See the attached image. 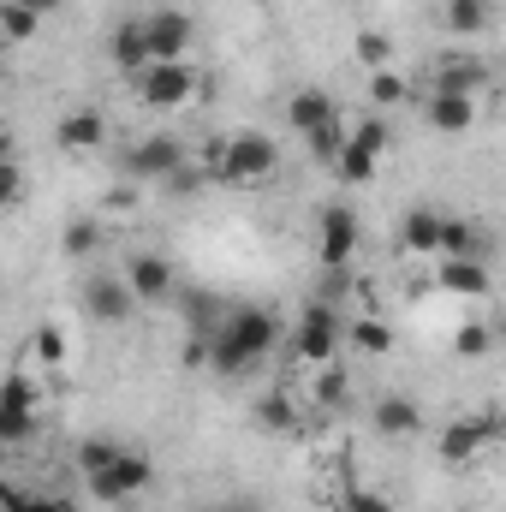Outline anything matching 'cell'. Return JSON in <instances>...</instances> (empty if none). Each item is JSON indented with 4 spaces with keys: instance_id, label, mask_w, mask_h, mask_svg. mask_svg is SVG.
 <instances>
[{
    "instance_id": "52a82bcc",
    "label": "cell",
    "mask_w": 506,
    "mask_h": 512,
    "mask_svg": "<svg viewBox=\"0 0 506 512\" xmlns=\"http://www.w3.org/2000/svg\"><path fill=\"white\" fill-rule=\"evenodd\" d=\"M358 245H364V221H358V209L328 203V209L316 215V262H322L328 274H346L352 256H358Z\"/></svg>"
},
{
    "instance_id": "3957f363",
    "label": "cell",
    "mask_w": 506,
    "mask_h": 512,
    "mask_svg": "<svg viewBox=\"0 0 506 512\" xmlns=\"http://www.w3.org/2000/svg\"><path fill=\"white\" fill-rule=\"evenodd\" d=\"M185 161H191V143H185V137H173V131H155V137L131 143L126 155H120V173L137 179V185H167Z\"/></svg>"
},
{
    "instance_id": "9a60e30c",
    "label": "cell",
    "mask_w": 506,
    "mask_h": 512,
    "mask_svg": "<svg viewBox=\"0 0 506 512\" xmlns=\"http://www.w3.org/2000/svg\"><path fill=\"white\" fill-rule=\"evenodd\" d=\"M54 143H60L66 155H96V149L108 143V114H102V108H72V114H60Z\"/></svg>"
},
{
    "instance_id": "d590c367",
    "label": "cell",
    "mask_w": 506,
    "mask_h": 512,
    "mask_svg": "<svg viewBox=\"0 0 506 512\" xmlns=\"http://www.w3.org/2000/svg\"><path fill=\"white\" fill-rule=\"evenodd\" d=\"M18 6H24V12H36V18H54L66 0H18Z\"/></svg>"
},
{
    "instance_id": "603a6c76",
    "label": "cell",
    "mask_w": 506,
    "mask_h": 512,
    "mask_svg": "<svg viewBox=\"0 0 506 512\" xmlns=\"http://www.w3.org/2000/svg\"><path fill=\"white\" fill-rule=\"evenodd\" d=\"M256 423L274 429V435L298 429V405H292V393H262V399H256Z\"/></svg>"
},
{
    "instance_id": "d6986e66",
    "label": "cell",
    "mask_w": 506,
    "mask_h": 512,
    "mask_svg": "<svg viewBox=\"0 0 506 512\" xmlns=\"http://www.w3.org/2000/svg\"><path fill=\"white\" fill-rule=\"evenodd\" d=\"M423 120H429V131H447V137H459V131L477 126V96H435V90H429V102H423Z\"/></svg>"
},
{
    "instance_id": "8fae6325",
    "label": "cell",
    "mask_w": 506,
    "mask_h": 512,
    "mask_svg": "<svg viewBox=\"0 0 506 512\" xmlns=\"http://www.w3.org/2000/svg\"><path fill=\"white\" fill-rule=\"evenodd\" d=\"M131 286V298L137 304H167L173 292H179V274H173V256H161V251H137L126 256V274H120Z\"/></svg>"
},
{
    "instance_id": "83f0119b",
    "label": "cell",
    "mask_w": 506,
    "mask_h": 512,
    "mask_svg": "<svg viewBox=\"0 0 506 512\" xmlns=\"http://www.w3.org/2000/svg\"><path fill=\"white\" fill-rule=\"evenodd\" d=\"M120 447H126V441H114V435H84V441H78V471L90 477V471L114 465V459H120Z\"/></svg>"
},
{
    "instance_id": "836d02e7",
    "label": "cell",
    "mask_w": 506,
    "mask_h": 512,
    "mask_svg": "<svg viewBox=\"0 0 506 512\" xmlns=\"http://www.w3.org/2000/svg\"><path fill=\"white\" fill-rule=\"evenodd\" d=\"M24 197V167L18 161H0V209H12Z\"/></svg>"
},
{
    "instance_id": "f1b7e54d",
    "label": "cell",
    "mask_w": 506,
    "mask_h": 512,
    "mask_svg": "<svg viewBox=\"0 0 506 512\" xmlns=\"http://www.w3.org/2000/svg\"><path fill=\"white\" fill-rule=\"evenodd\" d=\"M346 370H340V364H316V382H310V399H316V405H328V411H334V405H346Z\"/></svg>"
},
{
    "instance_id": "4fadbf2b",
    "label": "cell",
    "mask_w": 506,
    "mask_h": 512,
    "mask_svg": "<svg viewBox=\"0 0 506 512\" xmlns=\"http://www.w3.org/2000/svg\"><path fill=\"white\" fill-rule=\"evenodd\" d=\"M429 84H435V96H483L489 90V66L477 54H441L429 66Z\"/></svg>"
},
{
    "instance_id": "5bb4252c",
    "label": "cell",
    "mask_w": 506,
    "mask_h": 512,
    "mask_svg": "<svg viewBox=\"0 0 506 512\" xmlns=\"http://www.w3.org/2000/svg\"><path fill=\"white\" fill-rule=\"evenodd\" d=\"M435 286L447 298H489L495 292V274L477 256H435Z\"/></svg>"
},
{
    "instance_id": "2e32d148",
    "label": "cell",
    "mask_w": 506,
    "mask_h": 512,
    "mask_svg": "<svg viewBox=\"0 0 506 512\" xmlns=\"http://www.w3.org/2000/svg\"><path fill=\"white\" fill-rule=\"evenodd\" d=\"M370 423H376V435H387V441H411L423 429V405L411 393H381L376 405H370Z\"/></svg>"
},
{
    "instance_id": "30bf717a",
    "label": "cell",
    "mask_w": 506,
    "mask_h": 512,
    "mask_svg": "<svg viewBox=\"0 0 506 512\" xmlns=\"http://www.w3.org/2000/svg\"><path fill=\"white\" fill-rule=\"evenodd\" d=\"M143 24V42H149V60H185L191 42H197V18L185 6H155L137 18Z\"/></svg>"
},
{
    "instance_id": "5b68a950",
    "label": "cell",
    "mask_w": 506,
    "mask_h": 512,
    "mask_svg": "<svg viewBox=\"0 0 506 512\" xmlns=\"http://www.w3.org/2000/svg\"><path fill=\"white\" fill-rule=\"evenodd\" d=\"M340 340H346V328H340V310L328 304V298H316V304H304V316H298V328H292V358L298 364H334L340 358Z\"/></svg>"
},
{
    "instance_id": "ba28073f",
    "label": "cell",
    "mask_w": 506,
    "mask_h": 512,
    "mask_svg": "<svg viewBox=\"0 0 506 512\" xmlns=\"http://www.w3.org/2000/svg\"><path fill=\"white\" fill-rule=\"evenodd\" d=\"M36 405H42V387L30 370H12L0 382V447H24L36 435Z\"/></svg>"
},
{
    "instance_id": "6da1fadb",
    "label": "cell",
    "mask_w": 506,
    "mask_h": 512,
    "mask_svg": "<svg viewBox=\"0 0 506 512\" xmlns=\"http://www.w3.org/2000/svg\"><path fill=\"white\" fill-rule=\"evenodd\" d=\"M274 340H280L274 310H262V304H239V310H227V316L203 334V346H209V370H215V376H251L256 364L274 352Z\"/></svg>"
},
{
    "instance_id": "e0dca14e",
    "label": "cell",
    "mask_w": 506,
    "mask_h": 512,
    "mask_svg": "<svg viewBox=\"0 0 506 512\" xmlns=\"http://www.w3.org/2000/svg\"><path fill=\"white\" fill-rule=\"evenodd\" d=\"M328 120H340V102H334V90H322V84H304L292 102H286V126L298 131H316V126H328Z\"/></svg>"
},
{
    "instance_id": "d4e9b609",
    "label": "cell",
    "mask_w": 506,
    "mask_h": 512,
    "mask_svg": "<svg viewBox=\"0 0 506 512\" xmlns=\"http://www.w3.org/2000/svg\"><path fill=\"white\" fill-rule=\"evenodd\" d=\"M489 346H495V328H489V322H459V334H453V352H459V364H477V358H489Z\"/></svg>"
},
{
    "instance_id": "8d00e7d4",
    "label": "cell",
    "mask_w": 506,
    "mask_h": 512,
    "mask_svg": "<svg viewBox=\"0 0 506 512\" xmlns=\"http://www.w3.org/2000/svg\"><path fill=\"white\" fill-rule=\"evenodd\" d=\"M221 512H262L256 501H221Z\"/></svg>"
},
{
    "instance_id": "60d3db41",
    "label": "cell",
    "mask_w": 506,
    "mask_h": 512,
    "mask_svg": "<svg viewBox=\"0 0 506 512\" xmlns=\"http://www.w3.org/2000/svg\"><path fill=\"white\" fill-rule=\"evenodd\" d=\"M36 512H54V501H42V507H36Z\"/></svg>"
},
{
    "instance_id": "44dd1931",
    "label": "cell",
    "mask_w": 506,
    "mask_h": 512,
    "mask_svg": "<svg viewBox=\"0 0 506 512\" xmlns=\"http://www.w3.org/2000/svg\"><path fill=\"white\" fill-rule=\"evenodd\" d=\"M108 54H114V66H120L126 78H137V72L149 66V42H143V24H137V18H120V24H114Z\"/></svg>"
},
{
    "instance_id": "8992f818",
    "label": "cell",
    "mask_w": 506,
    "mask_h": 512,
    "mask_svg": "<svg viewBox=\"0 0 506 512\" xmlns=\"http://www.w3.org/2000/svg\"><path fill=\"white\" fill-rule=\"evenodd\" d=\"M501 411H477V417H453L441 435H435V453H441V465H471V459H483L489 447H501Z\"/></svg>"
},
{
    "instance_id": "277c9868",
    "label": "cell",
    "mask_w": 506,
    "mask_h": 512,
    "mask_svg": "<svg viewBox=\"0 0 506 512\" xmlns=\"http://www.w3.org/2000/svg\"><path fill=\"white\" fill-rule=\"evenodd\" d=\"M137 102L155 108V114H179V108L197 102V72L185 60H149L137 72Z\"/></svg>"
},
{
    "instance_id": "1f68e13d",
    "label": "cell",
    "mask_w": 506,
    "mask_h": 512,
    "mask_svg": "<svg viewBox=\"0 0 506 512\" xmlns=\"http://www.w3.org/2000/svg\"><path fill=\"white\" fill-rule=\"evenodd\" d=\"M340 143H346V126H340V120H328V126L304 131V149H310V161H328V167H334Z\"/></svg>"
},
{
    "instance_id": "7a4b0ae2",
    "label": "cell",
    "mask_w": 506,
    "mask_h": 512,
    "mask_svg": "<svg viewBox=\"0 0 506 512\" xmlns=\"http://www.w3.org/2000/svg\"><path fill=\"white\" fill-rule=\"evenodd\" d=\"M274 167H280V149L268 131H227L215 185H262V179H274Z\"/></svg>"
},
{
    "instance_id": "4316f807",
    "label": "cell",
    "mask_w": 506,
    "mask_h": 512,
    "mask_svg": "<svg viewBox=\"0 0 506 512\" xmlns=\"http://www.w3.org/2000/svg\"><path fill=\"white\" fill-rule=\"evenodd\" d=\"M60 245H66V256H96V251H102V221H90V215H78V221H66V233H60Z\"/></svg>"
},
{
    "instance_id": "f546056e",
    "label": "cell",
    "mask_w": 506,
    "mask_h": 512,
    "mask_svg": "<svg viewBox=\"0 0 506 512\" xmlns=\"http://www.w3.org/2000/svg\"><path fill=\"white\" fill-rule=\"evenodd\" d=\"M30 352H36L42 370H60V364H66V334H60L54 322H42V328L30 334Z\"/></svg>"
},
{
    "instance_id": "cb8c5ba5",
    "label": "cell",
    "mask_w": 506,
    "mask_h": 512,
    "mask_svg": "<svg viewBox=\"0 0 506 512\" xmlns=\"http://www.w3.org/2000/svg\"><path fill=\"white\" fill-rule=\"evenodd\" d=\"M352 346H358L364 358H387V352H393V328H387L381 316H358V322H352Z\"/></svg>"
},
{
    "instance_id": "e575fe53",
    "label": "cell",
    "mask_w": 506,
    "mask_h": 512,
    "mask_svg": "<svg viewBox=\"0 0 506 512\" xmlns=\"http://www.w3.org/2000/svg\"><path fill=\"white\" fill-rule=\"evenodd\" d=\"M346 512H393V501L376 495V489H352V495H346Z\"/></svg>"
},
{
    "instance_id": "7c38bea8",
    "label": "cell",
    "mask_w": 506,
    "mask_h": 512,
    "mask_svg": "<svg viewBox=\"0 0 506 512\" xmlns=\"http://www.w3.org/2000/svg\"><path fill=\"white\" fill-rule=\"evenodd\" d=\"M131 310H137V298H131V286L120 274H90L84 280V316L90 322L120 328V322H131Z\"/></svg>"
},
{
    "instance_id": "b9f144b4",
    "label": "cell",
    "mask_w": 506,
    "mask_h": 512,
    "mask_svg": "<svg viewBox=\"0 0 506 512\" xmlns=\"http://www.w3.org/2000/svg\"><path fill=\"white\" fill-rule=\"evenodd\" d=\"M0 453H6V447H0Z\"/></svg>"
},
{
    "instance_id": "ac0fdd59",
    "label": "cell",
    "mask_w": 506,
    "mask_h": 512,
    "mask_svg": "<svg viewBox=\"0 0 506 512\" xmlns=\"http://www.w3.org/2000/svg\"><path fill=\"white\" fill-rule=\"evenodd\" d=\"M399 245H405L411 256H423V262H435V245H441V209H435V203L405 209V221H399Z\"/></svg>"
},
{
    "instance_id": "7402d4cb",
    "label": "cell",
    "mask_w": 506,
    "mask_h": 512,
    "mask_svg": "<svg viewBox=\"0 0 506 512\" xmlns=\"http://www.w3.org/2000/svg\"><path fill=\"white\" fill-rule=\"evenodd\" d=\"M489 18H495L489 0H447V6H441V24H447L453 36H483Z\"/></svg>"
},
{
    "instance_id": "484cf974",
    "label": "cell",
    "mask_w": 506,
    "mask_h": 512,
    "mask_svg": "<svg viewBox=\"0 0 506 512\" xmlns=\"http://www.w3.org/2000/svg\"><path fill=\"white\" fill-rule=\"evenodd\" d=\"M36 30H42L36 12H24L18 0H0V42H6V48H12V42H30Z\"/></svg>"
},
{
    "instance_id": "9c48e42d",
    "label": "cell",
    "mask_w": 506,
    "mask_h": 512,
    "mask_svg": "<svg viewBox=\"0 0 506 512\" xmlns=\"http://www.w3.org/2000/svg\"><path fill=\"white\" fill-rule=\"evenodd\" d=\"M149 477H155V465H149L137 447H120V459H114V465H102V471H90L84 483H90V501L120 507V501H131V495H143V489H149Z\"/></svg>"
},
{
    "instance_id": "ffe728a7",
    "label": "cell",
    "mask_w": 506,
    "mask_h": 512,
    "mask_svg": "<svg viewBox=\"0 0 506 512\" xmlns=\"http://www.w3.org/2000/svg\"><path fill=\"white\" fill-rule=\"evenodd\" d=\"M435 256H477V262H489V239H483V227L471 215H441V245H435Z\"/></svg>"
},
{
    "instance_id": "d6a6232c",
    "label": "cell",
    "mask_w": 506,
    "mask_h": 512,
    "mask_svg": "<svg viewBox=\"0 0 506 512\" xmlns=\"http://www.w3.org/2000/svg\"><path fill=\"white\" fill-rule=\"evenodd\" d=\"M358 60H364V72H381V66H393V42H387L381 30H364V36H358Z\"/></svg>"
},
{
    "instance_id": "f35d334b",
    "label": "cell",
    "mask_w": 506,
    "mask_h": 512,
    "mask_svg": "<svg viewBox=\"0 0 506 512\" xmlns=\"http://www.w3.org/2000/svg\"><path fill=\"white\" fill-rule=\"evenodd\" d=\"M54 512H78V501H54Z\"/></svg>"
},
{
    "instance_id": "ab89813d",
    "label": "cell",
    "mask_w": 506,
    "mask_h": 512,
    "mask_svg": "<svg viewBox=\"0 0 506 512\" xmlns=\"http://www.w3.org/2000/svg\"><path fill=\"white\" fill-rule=\"evenodd\" d=\"M0 72H6V42H0Z\"/></svg>"
},
{
    "instance_id": "74e56055",
    "label": "cell",
    "mask_w": 506,
    "mask_h": 512,
    "mask_svg": "<svg viewBox=\"0 0 506 512\" xmlns=\"http://www.w3.org/2000/svg\"><path fill=\"white\" fill-rule=\"evenodd\" d=\"M0 161H12V131L0 126Z\"/></svg>"
},
{
    "instance_id": "4dcf8cb0",
    "label": "cell",
    "mask_w": 506,
    "mask_h": 512,
    "mask_svg": "<svg viewBox=\"0 0 506 512\" xmlns=\"http://www.w3.org/2000/svg\"><path fill=\"white\" fill-rule=\"evenodd\" d=\"M370 102L376 108H399V102H411V84L393 66H381V72H370Z\"/></svg>"
}]
</instances>
